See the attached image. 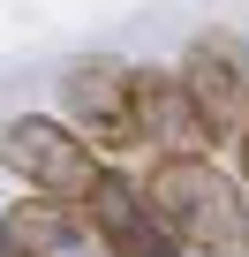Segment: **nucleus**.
Wrapping results in <instances>:
<instances>
[{
  "label": "nucleus",
  "mask_w": 249,
  "mask_h": 257,
  "mask_svg": "<svg viewBox=\"0 0 249 257\" xmlns=\"http://www.w3.org/2000/svg\"><path fill=\"white\" fill-rule=\"evenodd\" d=\"M136 128H144V144H159V159H196L211 144L189 83L166 68H136Z\"/></svg>",
  "instance_id": "7"
},
{
  "label": "nucleus",
  "mask_w": 249,
  "mask_h": 257,
  "mask_svg": "<svg viewBox=\"0 0 249 257\" xmlns=\"http://www.w3.org/2000/svg\"><path fill=\"white\" fill-rule=\"evenodd\" d=\"M0 167H8L31 197H61V204H83L91 182L106 174L98 152L76 137L68 121H53V113H16V121H0Z\"/></svg>",
  "instance_id": "2"
},
{
  "label": "nucleus",
  "mask_w": 249,
  "mask_h": 257,
  "mask_svg": "<svg viewBox=\"0 0 249 257\" xmlns=\"http://www.w3.org/2000/svg\"><path fill=\"white\" fill-rule=\"evenodd\" d=\"M174 76L189 83V98H196V113L211 128V144H241L249 137V46L234 31L189 38V53H181Z\"/></svg>",
  "instance_id": "4"
},
{
  "label": "nucleus",
  "mask_w": 249,
  "mask_h": 257,
  "mask_svg": "<svg viewBox=\"0 0 249 257\" xmlns=\"http://www.w3.org/2000/svg\"><path fill=\"white\" fill-rule=\"evenodd\" d=\"M61 121L91 152H136L144 128H136V68H121L106 53L68 61L61 68Z\"/></svg>",
  "instance_id": "3"
},
{
  "label": "nucleus",
  "mask_w": 249,
  "mask_h": 257,
  "mask_svg": "<svg viewBox=\"0 0 249 257\" xmlns=\"http://www.w3.org/2000/svg\"><path fill=\"white\" fill-rule=\"evenodd\" d=\"M234 152H241V182H249V137H241V144H234Z\"/></svg>",
  "instance_id": "8"
},
{
  "label": "nucleus",
  "mask_w": 249,
  "mask_h": 257,
  "mask_svg": "<svg viewBox=\"0 0 249 257\" xmlns=\"http://www.w3.org/2000/svg\"><path fill=\"white\" fill-rule=\"evenodd\" d=\"M0 257H8V249H0Z\"/></svg>",
  "instance_id": "9"
},
{
  "label": "nucleus",
  "mask_w": 249,
  "mask_h": 257,
  "mask_svg": "<svg viewBox=\"0 0 249 257\" xmlns=\"http://www.w3.org/2000/svg\"><path fill=\"white\" fill-rule=\"evenodd\" d=\"M83 219L98 227V242H106L113 257H181V242H174V234H166V219L151 212L144 182L113 174V167L91 182V197H83Z\"/></svg>",
  "instance_id": "5"
},
{
  "label": "nucleus",
  "mask_w": 249,
  "mask_h": 257,
  "mask_svg": "<svg viewBox=\"0 0 249 257\" xmlns=\"http://www.w3.org/2000/svg\"><path fill=\"white\" fill-rule=\"evenodd\" d=\"M151 212L166 219V234L181 242V257H249V204H241V182L226 167H211L204 152L196 159H159L151 182H144Z\"/></svg>",
  "instance_id": "1"
},
{
  "label": "nucleus",
  "mask_w": 249,
  "mask_h": 257,
  "mask_svg": "<svg viewBox=\"0 0 249 257\" xmlns=\"http://www.w3.org/2000/svg\"><path fill=\"white\" fill-rule=\"evenodd\" d=\"M0 249L8 257H113L98 242V227L83 219V204H61V197H23L0 219Z\"/></svg>",
  "instance_id": "6"
}]
</instances>
